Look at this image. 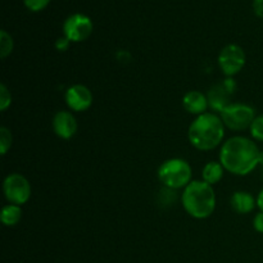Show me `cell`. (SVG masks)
<instances>
[{"instance_id": "obj_1", "label": "cell", "mask_w": 263, "mask_h": 263, "mask_svg": "<svg viewBox=\"0 0 263 263\" xmlns=\"http://www.w3.org/2000/svg\"><path fill=\"white\" fill-rule=\"evenodd\" d=\"M261 153L253 140L246 136H233L223 143L220 152V162L230 174L246 176L258 166Z\"/></svg>"}, {"instance_id": "obj_2", "label": "cell", "mask_w": 263, "mask_h": 263, "mask_svg": "<svg viewBox=\"0 0 263 263\" xmlns=\"http://www.w3.org/2000/svg\"><path fill=\"white\" fill-rule=\"evenodd\" d=\"M187 136L190 144L198 151H212L222 143L225 125L220 116L205 112L193 121Z\"/></svg>"}, {"instance_id": "obj_3", "label": "cell", "mask_w": 263, "mask_h": 263, "mask_svg": "<svg viewBox=\"0 0 263 263\" xmlns=\"http://www.w3.org/2000/svg\"><path fill=\"white\" fill-rule=\"evenodd\" d=\"M181 202L187 215L197 220H204L216 210L215 190L212 185L203 180H195L184 189Z\"/></svg>"}, {"instance_id": "obj_4", "label": "cell", "mask_w": 263, "mask_h": 263, "mask_svg": "<svg viewBox=\"0 0 263 263\" xmlns=\"http://www.w3.org/2000/svg\"><path fill=\"white\" fill-rule=\"evenodd\" d=\"M158 180L167 189L177 190L186 187L192 182V167L185 159H167L159 166Z\"/></svg>"}, {"instance_id": "obj_5", "label": "cell", "mask_w": 263, "mask_h": 263, "mask_svg": "<svg viewBox=\"0 0 263 263\" xmlns=\"http://www.w3.org/2000/svg\"><path fill=\"white\" fill-rule=\"evenodd\" d=\"M220 117L225 127L234 131H243L251 128L252 122L257 116L256 109L251 105L244 103H233L220 113Z\"/></svg>"}, {"instance_id": "obj_6", "label": "cell", "mask_w": 263, "mask_h": 263, "mask_svg": "<svg viewBox=\"0 0 263 263\" xmlns=\"http://www.w3.org/2000/svg\"><path fill=\"white\" fill-rule=\"evenodd\" d=\"M3 193L10 204L22 205L30 199L31 185L23 175L10 174L3 182Z\"/></svg>"}, {"instance_id": "obj_7", "label": "cell", "mask_w": 263, "mask_h": 263, "mask_svg": "<svg viewBox=\"0 0 263 263\" xmlns=\"http://www.w3.org/2000/svg\"><path fill=\"white\" fill-rule=\"evenodd\" d=\"M247 55L243 48L236 44H229L218 54V66L226 77H233L244 68Z\"/></svg>"}, {"instance_id": "obj_8", "label": "cell", "mask_w": 263, "mask_h": 263, "mask_svg": "<svg viewBox=\"0 0 263 263\" xmlns=\"http://www.w3.org/2000/svg\"><path fill=\"white\" fill-rule=\"evenodd\" d=\"M92 21L82 13H74L69 15L63 23V36L71 43L85 41L92 33Z\"/></svg>"}, {"instance_id": "obj_9", "label": "cell", "mask_w": 263, "mask_h": 263, "mask_svg": "<svg viewBox=\"0 0 263 263\" xmlns=\"http://www.w3.org/2000/svg\"><path fill=\"white\" fill-rule=\"evenodd\" d=\"M236 89V82L231 77L223 80L222 82L213 85L207 94L208 104L213 110L222 112L228 105H230V99Z\"/></svg>"}, {"instance_id": "obj_10", "label": "cell", "mask_w": 263, "mask_h": 263, "mask_svg": "<svg viewBox=\"0 0 263 263\" xmlns=\"http://www.w3.org/2000/svg\"><path fill=\"white\" fill-rule=\"evenodd\" d=\"M66 103L73 112H84L92 104V92L85 85L76 84L68 87L66 91Z\"/></svg>"}, {"instance_id": "obj_11", "label": "cell", "mask_w": 263, "mask_h": 263, "mask_svg": "<svg viewBox=\"0 0 263 263\" xmlns=\"http://www.w3.org/2000/svg\"><path fill=\"white\" fill-rule=\"evenodd\" d=\"M53 130L58 138L68 140L77 133L76 117L68 110H59L53 118Z\"/></svg>"}, {"instance_id": "obj_12", "label": "cell", "mask_w": 263, "mask_h": 263, "mask_svg": "<svg viewBox=\"0 0 263 263\" xmlns=\"http://www.w3.org/2000/svg\"><path fill=\"white\" fill-rule=\"evenodd\" d=\"M182 105H184L186 112L195 116H200L205 113L210 104H208L207 95L203 94L202 91H198V90H192L184 95Z\"/></svg>"}, {"instance_id": "obj_13", "label": "cell", "mask_w": 263, "mask_h": 263, "mask_svg": "<svg viewBox=\"0 0 263 263\" xmlns=\"http://www.w3.org/2000/svg\"><path fill=\"white\" fill-rule=\"evenodd\" d=\"M231 208L239 215H247L252 212L257 205V199L248 192H235L230 199Z\"/></svg>"}, {"instance_id": "obj_14", "label": "cell", "mask_w": 263, "mask_h": 263, "mask_svg": "<svg viewBox=\"0 0 263 263\" xmlns=\"http://www.w3.org/2000/svg\"><path fill=\"white\" fill-rule=\"evenodd\" d=\"M223 166L221 164V162H210V163L205 164L203 167V171H202V179L203 181H205L207 184L210 185H215L222 179L223 176Z\"/></svg>"}, {"instance_id": "obj_15", "label": "cell", "mask_w": 263, "mask_h": 263, "mask_svg": "<svg viewBox=\"0 0 263 263\" xmlns=\"http://www.w3.org/2000/svg\"><path fill=\"white\" fill-rule=\"evenodd\" d=\"M0 218H2V222L4 226H8V228L15 226L22 218V208L17 204L5 205V207H3Z\"/></svg>"}, {"instance_id": "obj_16", "label": "cell", "mask_w": 263, "mask_h": 263, "mask_svg": "<svg viewBox=\"0 0 263 263\" xmlns=\"http://www.w3.org/2000/svg\"><path fill=\"white\" fill-rule=\"evenodd\" d=\"M14 48V43H13V37L7 32L5 30L0 31V57L3 59L10 55Z\"/></svg>"}, {"instance_id": "obj_17", "label": "cell", "mask_w": 263, "mask_h": 263, "mask_svg": "<svg viewBox=\"0 0 263 263\" xmlns=\"http://www.w3.org/2000/svg\"><path fill=\"white\" fill-rule=\"evenodd\" d=\"M12 143L13 136L10 130L5 127V126H2L0 127V152H2V156H5L8 153V151L12 146Z\"/></svg>"}, {"instance_id": "obj_18", "label": "cell", "mask_w": 263, "mask_h": 263, "mask_svg": "<svg viewBox=\"0 0 263 263\" xmlns=\"http://www.w3.org/2000/svg\"><path fill=\"white\" fill-rule=\"evenodd\" d=\"M251 135L252 138L256 139L257 141L263 143V115L257 116L251 125Z\"/></svg>"}, {"instance_id": "obj_19", "label": "cell", "mask_w": 263, "mask_h": 263, "mask_svg": "<svg viewBox=\"0 0 263 263\" xmlns=\"http://www.w3.org/2000/svg\"><path fill=\"white\" fill-rule=\"evenodd\" d=\"M12 104V94L8 90L7 85L0 84V110L5 112Z\"/></svg>"}, {"instance_id": "obj_20", "label": "cell", "mask_w": 263, "mask_h": 263, "mask_svg": "<svg viewBox=\"0 0 263 263\" xmlns=\"http://www.w3.org/2000/svg\"><path fill=\"white\" fill-rule=\"evenodd\" d=\"M26 8L31 12H40V10L45 9L50 0H23Z\"/></svg>"}, {"instance_id": "obj_21", "label": "cell", "mask_w": 263, "mask_h": 263, "mask_svg": "<svg viewBox=\"0 0 263 263\" xmlns=\"http://www.w3.org/2000/svg\"><path fill=\"white\" fill-rule=\"evenodd\" d=\"M69 44H71V41H69L68 39L66 37V36H62V37H58V39H57V41H55L57 50H59V51L68 50Z\"/></svg>"}, {"instance_id": "obj_22", "label": "cell", "mask_w": 263, "mask_h": 263, "mask_svg": "<svg viewBox=\"0 0 263 263\" xmlns=\"http://www.w3.org/2000/svg\"><path fill=\"white\" fill-rule=\"evenodd\" d=\"M253 228L257 233L263 234V212L259 211L253 218Z\"/></svg>"}, {"instance_id": "obj_23", "label": "cell", "mask_w": 263, "mask_h": 263, "mask_svg": "<svg viewBox=\"0 0 263 263\" xmlns=\"http://www.w3.org/2000/svg\"><path fill=\"white\" fill-rule=\"evenodd\" d=\"M253 10L259 18L263 20V0H253Z\"/></svg>"}, {"instance_id": "obj_24", "label": "cell", "mask_w": 263, "mask_h": 263, "mask_svg": "<svg viewBox=\"0 0 263 263\" xmlns=\"http://www.w3.org/2000/svg\"><path fill=\"white\" fill-rule=\"evenodd\" d=\"M257 207L259 208L261 212H263V189L257 195Z\"/></svg>"}]
</instances>
